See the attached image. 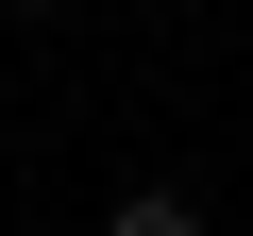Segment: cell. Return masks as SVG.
<instances>
[{
	"instance_id": "cell-1",
	"label": "cell",
	"mask_w": 253,
	"mask_h": 236,
	"mask_svg": "<svg viewBox=\"0 0 253 236\" xmlns=\"http://www.w3.org/2000/svg\"><path fill=\"white\" fill-rule=\"evenodd\" d=\"M101 236H203V202H186V186H135V202H118Z\"/></svg>"
}]
</instances>
